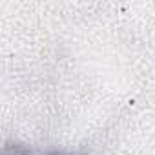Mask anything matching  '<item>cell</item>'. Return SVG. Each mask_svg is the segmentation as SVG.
Wrapping results in <instances>:
<instances>
[{"label": "cell", "mask_w": 155, "mask_h": 155, "mask_svg": "<svg viewBox=\"0 0 155 155\" xmlns=\"http://www.w3.org/2000/svg\"><path fill=\"white\" fill-rule=\"evenodd\" d=\"M13 155H31V153H29V151H26V150H22V148H15ZM51 155H62V153H51Z\"/></svg>", "instance_id": "obj_1"}]
</instances>
